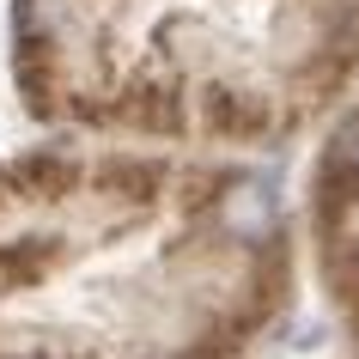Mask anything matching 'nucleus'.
Instances as JSON below:
<instances>
[{"label": "nucleus", "mask_w": 359, "mask_h": 359, "mask_svg": "<svg viewBox=\"0 0 359 359\" xmlns=\"http://www.w3.org/2000/svg\"><path fill=\"white\" fill-rule=\"evenodd\" d=\"M329 170H341V177H359V122H347V128L335 134V152H329Z\"/></svg>", "instance_id": "obj_1"}]
</instances>
